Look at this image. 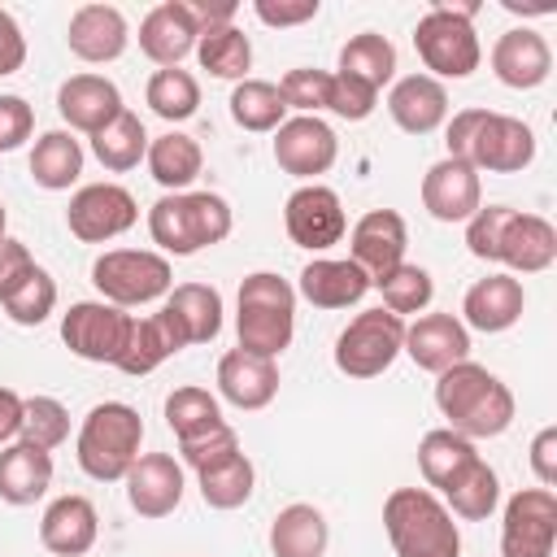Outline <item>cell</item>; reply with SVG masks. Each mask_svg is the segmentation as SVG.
Masks as SVG:
<instances>
[{"label": "cell", "mask_w": 557, "mask_h": 557, "mask_svg": "<svg viewBox=\"0 0 557 557\" xmlns=\"http://www.w3.org/2000/svg\"><path fill=\"white\" fill-rule=\"evenodd\" d=\"M444 144L448 157L474 165L479 174H518L535 161V131L522 117L492 109H457Z\"/></svg>", "instance_id": "cell-2"}, {"label": "cell", "mask_w": 557, "mask_h": 557, "mask_svg": "<svg viewBox=\"0 0 557 557\" xmlns=\"http://www.w3.org/2000/svg\"><path fill=\"white\" fill-rule=\"evenodd\" d=\"M122 91L113 78L104 74H74L57 87V113L70 131H83V135H96L104 131L117 113H122Z\"/></svg>", "instance_id": "cell-21"}, {"label": "cell", "mask_w": 557, "mask_h": 557, "mask_svg": "<svg viewBox=\"0 0 557 557\" xmlns=\"http://www.w3.org/2000/svg\"><path fill=\"white\" fill-rule=\"evenodd\" d=\"M183 348H187V335L174 322V313L161 305L148 318H131V335H126V348L117 357V370L131 374V379H144V374H152L161 361H170Z\"/></svg>", "instance_id": "cell-25"}, {"label": "cell", "mask_w": 557, "mask_h": 557, "mask_svg": "<svg viewBox=\"0 0 557 557\" xmlns=\"http://www.w3.org/2000/svg\"><path fill=\"white\" fill-rule=\"evenodd\" d=\"M331 544V527L318 505H287L270 522V553L274 557H322Z\"/></svg>", "instance_id": "cell-31"}, {"label": "cell", "mask_w": 557, "mask_h": 557, "mask_svg": "<svg viewBox=\"0 0 557 557\" xmlns=\"http://www.w3.org/2000/svg\"><path fill=\"white\" fill-rule=\"evenodd\" d=\"M131 335V313L109 300H74L61 313V339L74 357L96 366H117Z\"/></svg>", "instance_id": "cell-10"}, {"label": "cell", "mask_w": 557, "mask_h": 557, "mask_svg": "<svg viewBox=\"0 0 557 557\" xmlns=\"http://www.w3.org/2000/svg\"><path fill=\"white\" fill-rule=\"evenodd\" d=\"M405 248H409V226H405V218L396 209H370L348 231V257L370 278H379L383 270L400 265L405 261Z\"/></svg>", "instance_id": "cell-20"}, {"label": "cell", "mask_w": 557, "mask_h": 557, "mask_svg": "<svg viewBox=\"0 0 557 557\" xmlns=\"http://www.w3.org/2000/svg\"><path fill=\"white\" fill-rule=\"evenodd\" d=\"M91 283H96L100 300H109L117 309H135V305H152V300L170 296L174 265H170V257L148 252V248H109L91 261Z\"/></svg>", "instance_id": "cell-8"}, {"label": "cell", "mask_w": 557, "mask_h": 557, "mask_svg": "<svg viewBox=\"0 0 557 557\" xmlns=\"http://www.w3.org/2000/svg\"><path fill=\"white\" fill-rule=\"evenodd\" d=\"M139 222V205L122 183H87L65 205V226L83 244H109Z\"/></svg>", "instance_id": "cell-11"}, {"label": "cell", "mask_w": 557, "mask_h": 557, "mask_svg": "<svg viewBox=\"0 0 557 557\" xmlns=\"http://www.w3.org/2000/svg\"><path fill=\"white\" fill-rule=\"evenodd\" d=\"M370 287H379L383 296V309L405 318V313H422L435 296V283H431V270L413 265V261H400L392 270H383L379 278H370Z\"/></svg>", "instance_id": "cell-43"}, {"label": "cell", "mask_w": 557, "mask_h": 557, "mask_svg": "<svg viewBox=\"0 0 557 557\" xmlns=\"http://www.w3.org/2000/svg\"><path fill=\"white\" fill-rule=\"evenodd\" d=\"M405 348V318L387 309H361L335 339V370L348 379H379Z\"/></svg>", "instance_id": "cell-9"}, {"label": "cell", "mask_w": 557, "mask_h": 557, "mask_svg": "<svg viewBox=\"0 0 557 557\" xmlns=\"http://www.w3.org/2000/svg\"><path fill=\"white\" fill-rule=\"evenodd\" d=\"M435 409L448 418V431L466 440H496L513 422V392L479 361H457L435 374Z\"/></svg>", "instance_id": "cell-1"}, {"label": "cell", "mask_w": 557, "mask_h": 557, "mask_svg": "<svg viewBox=\"0 0 557 557\" xmlns=\"http://www.w3.org/2000/svg\"><path fill=\"white\" fill-rule=\"evenodd\" d=\"M557 544V496L548 487H522L505 500L500 557H553Z\"/></svg>", "instance_id": "cell-13"}, {"label": "cell", "mask_w": 557, "mask_h": 557, "mask_svg": "<svg viewBox=\"0 0 557 557\" xmlns=\"http://www.w3.org/2000/svg\"><path fill=\"white\" fill-rule=\"evenodd\" d=\"M444 505H448L453 518H466V522L492 518L496 505H500V479H496V470H492L483 457H474V461L444 487Z\"/></svg>", "instance_id": "cell-36"}, {"label": "cell", "mask_w": 557, "mask_h": 557, "mask_svg": "<svg viewBox=\"0 0 557 557\" xmlns=\"http://www.w3.org/2000/svg\"><path fill=\"white\" fill-rule=\"evenodd\" d=\"M496 261L509 265V274H540L557 261V231L548 218L540 213H522L513 209L505 231H500V244H496Z\"/></svg>", "instance_id": "cell-24"}, {"label": "cell", "mask_w": 557, "mask_h": 557, "mask_svg": "<svg viewBox=\"0 0 557 557\" xmlns=\"http://www.w3.org/2000/svg\"><path fill=\"white\" fill-rule=\"evenodd\" d=\"M274 87H278V96H283L287 109L318 117L326 109V96H331V74L326 70H313V65H300V70H287Z\"/></svg>", "instance_id": "cell-47"}, {"label": "cell", "mask_w": 557, "mask_h": 557, "mask_svg": "<svg viewBox=\"0 0 557 557\" xmlns=\"http://www.w3.org/2000/svg\"><path fill=\"white\" fill-rule=\"evenodd\" d=\"M83 174V144L70 131H44L30 148V178L44 191H70Z\"/></svg>", "instance_id": "cell-34"}, {"label": "cell", "mask_w": 557, "mask_h": 557, "mask_svg": "<svg viewBox=\"0 0 557 557\" xmlns=\"http://www.w3.org/2000/svg\"><path fill=\"white\" fill-rule=\"evenodd\" d=\"M65 44L78 61L87 65H109L126 52L131 44V26L122 17L117 4H78L70 26H65Z\"/></svg>", "instance_id": "cell-19"}, {"label": "cell", "mask_w": 557, "mask_h": 557, "mask_svg": "<svg viewBox=\"0 0 557 557\" xmlns=\"http://www.w3.org/2000/svg\"><path fill=\"white\" fill-rule=\"evenodd\" d=\"M4 226H9V213H4V205H0V239H4Z\"/></svg>", "instance_id": "cell-57"}, {"label": "cell", "mask_w": 557, "mask_h": 557, "mask_svg": "<svg viewBox=\"0 0 557 557\" xmlns=\"http://www.w3.org/2000/svg\"><path fill=\"white\" fill-rule=\"evenodd\" d=\"M474 457H479L474 440H466V435H457V431H448V426H435V431H426V435L418 440V470H422L426 487H440V492H444Z\"/></svg>", "instance_id": "cell-35"}, {"label": "cell", "mask_w": 557, "mask_h": 557, "mask_svg": "<svg viewBox=\"0 0 557 557\" xmlns=\"http://www.w3.org/2000/svg\"><path fill=\"white\" fill-rule=\"evenodd\" d=\"M522 309H527L522 278L487 274V278L466 287V296H461V326L466 331H483V335H500V331H509L522 318Z\"/></svg>", "instance_id": "cell-22"}, {"label": "cell", "mask_w": 557, "mask_h": 557, "mask_svg": "<svg viewBox=\"0 0 557 557\" xmlns=\"http://www.w3.org/2000/svg\"><path fill=\"white\" fill-rule=\"evenodd\" d=\"M335 157H339V139H335L331 122H322V117L296 113L274 131V161L292 178L313 183L318 174H326L335 165Z\"/></svg>", "instance_id": "cell-14"}, {"label": "cell", "mask_w": 557, "mask_h": 557, "mask_svg": "<svg viewBox=\"0 0 557 557\" xmlns=\"http://www.w3.org/2000/svg\"><path fill=\"white\" fill-rule=\"evenodd\" d=\"M22 431V396L13 387H0V444H13Z\"/></svg>", "instance_id": "cell-56"}, {"label": "cell", "mask_w": 557, "mask_h": 557, "mask_svg": "<svg viewBox=\"0 0 557 557\" xmlns=\"http://www.w3.org/2000/svg\"><path fill=\"white\" fill-rule=\"evenodd\" d=\"M379 104V91L361 78H348V74H331V96H326V109L335 117H348V122H366Z\"/></svg>", "instance_id": "cell-48"}, {"label": "cell", "mask_w": 557, "mask_h": 557, "mask_svg": "<svg viewBox=\"0 0 557 557\" xmlns=\"http://www.w3.org/2000/svg\"><path fill=\"white\" fill-rule=\"evenodd\" d=\"M165 422H170L174 440H178V444H187V440L209 435V431H213V426H222L226 418H222L218 396H213L209 387L187 383V387H174V392L165 396Z\"/></svg>", "instance_id": "cell-41"}, {"label": "cell", "mask_w": 557, "mask_h": 557, "mask_svg": "<svg viewBox=\"0 0 557 557\" xmlns=\"http://www.w3.org/2000/svg\"><path fill=\"white\" fill-rule=\"evenodd\" d=\"M509 205H479V213L466 222V248L470 257L479 261H496V244H500V231L509 222Z\"/></svg>", "instance_id": "cell-50"}, {"label": "cell", "mask_w": 557, "mask_h": 557, "mask_svg": "<svg viewBox=\"0 0 557 557\" xmlns=\"http://www.w3.org/2000/svg\"><path fill=\"white\" fill-rule=\"evenodd\" d=\"M26 65V35L9 9H0V78L17 74Z\"/></svg>", "instance_id": "cell-54"}, {"label": "cell", "mask_w": 557, "mask_h": 557, "mask_svg": "<svg viewBox=\"0 0 557 557\" xmlns=\"http://www.w3.org/2000/svg\"><path fill=\"white\" fill-rule=\"evenodd\" d=\"M218 392L235 409H265L278 396V366L270 357H252L244 348H231L218 361Z\"/></svg>", "instance_id": "cell-29"}, {"label": "cell", "mask_w": 557, "mask_h": 557, "mask_svg": "<svg viewBox=\"0 0 557 557\" xmlns=\"http://www.w3.org/2000/svg\"><path fill=\"white\" fill-rule=\"evenodd\" d=\"M126 500L139 518L157 522V518H170L178 505H183V466L170 457V453H139L135 466L126 470Z\"/></svg>", "instance_id": "cell-15"}, {"label": "cell", "mask_w": 557, "mask_h": 557, "mask_svg": "<svg viewBox=\"0 0 557 557\" xmlns=\"http://www.w3.org/2000/svg\"><path fill=\"white\" fill-rule=\"evenodd\" d=\"M235 213L218 191H165L148 209V235L161 257H196L231 235Z\"/></svg>", "instance_id": "cell-3"}, {"label": "cell", "mask_w": 557, "mask_h": 557, "mask_svg": "<svg viewBox=\"0 0 557 557\" xmlns=\"http://www.w3.org/2000/svg\"><path fill=\"white\" fill-rule=\"evenodd\" d=\"M0 305H4V313H9L17 326H39V322L57 309V278H52L44 265H35L30 278H26L17 292H9Z\"/></svg>", "instance_id": "cell-46"}, {"label": "cell", "mask_w": 557, "mask_h": 557, "mask_svg": "<svg viewBox=\"0 0 557 557\" xmlns=\"http://www.w3.org/2000/svg\"><path fill=\"white\" fill-rule=\"evenodd\" d=\"M239 348L252 357H278L296 335V287L274 270H252L239 283V313H235Z\"/></svg>", "instance_id": "cell-6"}, {"label": "cell", "mask_w": 557, "mask_h": 557, "mask_svg": "<svg viewBox=\"0 0 557 557\" xmlns=\"http://www.w3.org/2000/svg\"><path fill=\"white\" fill-rule=\"evenodd\" d=\"M409 361L426 374H444L457 361H470V331L453 313H418V322H405V348Z\"/></svg>", "instance_id": "cell-17"}, {"label": "cell", "mask_w": 557, "mask_h": 557, "mask_svg": "<svg viewBox=\"0 0 557 557\" xmlns=\"http://www.w3.org/2000/svg\"><path fill=\"white\" fill-rule=\"evenodd\" d=\"M91 152H96V161H100L109 174H126V170H135V165L148 157V131H144L139 113L122 109L104 131L91 135Z\"/></svg>", "instance_id": "cell-37"}, {"label": "cell", "mask_w": 557, "mask_h": 557, "mask_svg": "<svg viewBox=\"0 0 557 557\" xmlns=\"http://www.w3.org/2000/svg\"><path fill=\"white\" fill-rule=\"evenodd\" d=\"M479 4H431L413 26L418 61L431 70V78H470L483 61V44L474 35Z\"/></svg>", "instance_id": "cell-7"}, {"label": "cell", "mask_w": 557, "mask_h": 557, "mask_svg": "<svg viewBox=\"0 0 557 557\" xmlns=\"http://www.w3.org/2000/svg\"><path fill=\"white\" fill-rule=\"evenodd\" d=\"M283 231L296 248H309V252H326L331 244H339L348 235L339 191L326 183H300L283 205Z\"/></svg>", "instance_id": "cell-12"}, {"label": "cell", "mask_w": 557, "mask_h": 557, "mask_svg": "<svg viewBox=\"0 0 557 557\" xmlns=\"http://www.w3.org/2000/svg\"><path fill=\"white\" fill-rule=\"evenodd\" d=\"M226 104H231L235 126H244V131H252V135H270V131H278V126L287 122L283 96H278V87L265 83V78H244V83H235V91H231Z\"/></svg>", "instance_id": "cell-40"}, {"label": "cell", "mask_w": 557, "mask_h": 557, "mask_svg": "<svg viewBox=\"0 0 557 557\" xmlns=\"http://www.w3.org/2000/svg\"><path fill=\"white\" fill-rule=\"evenodd\" d=\"M144 444V418L135 405L126 400H100L87 409L78 440H74V457L83 466L87 479L96 483H117L126 479V470L135 466Z\"/></svg>", "instance_id": "cell-5"}, {"label": "cell", "mask_w": 557, "mask_h": 557, "mask_svg": "<svg viewBox=\"0 0 557 557\" xmlns=\"http://www.w3.org/2000/svg\"><path fill=\"white\" fill-rule=\"evenodd\" d=\"M479 205H483V183L474 165L444 157L422 174V209L435 222H470Z\"/></svg>", "instance_id": "cell-16"}, {"label": "cell", "mask_w": 557, "mask_h": 557, "mask_svg": "<svg viewBox=\"0 0 557 557\" xmlns=\"http://www.w3.org/2000/svg\"><path fill=\"white\" fill-rule=\"evenodd\" d=\"M196 483H200V500H205L209 509H239V505L252 500L257 470H252L248 453H235V457H226V461L200 470Z\"/></svg>", "instance_id": "cell-42"}, {"label": "cell", "mask_w": 557, "mask_h": 557, "mask_svg": "<svg viewBox=\"0 0 557 557\" xmlns=\"http://www.w3.org/2000/svg\"><path fill=\"white\" fill-rule=\"evenodd\" d=\"M144 100L161 122H187L200 109V83H196V74H187L178 65L174 70H157L148 78V87H144Z\"/></svg>", "instance_id": "cell-44"}, {"label": "cell", "mask_w": 557, "mask_h": 557, "mask_svg": "<svg viewBox=\"0 0 557 557\" xmlns=\"http://www.w3.org/2000/svg\"><path fill=\"white\" fill-rule=\"evenodd\" d=\"M96 535H100V513L87 496H57L44 518H39V544L52 553V557H83L96 548Z\"/></svg>", "instance_id": "cell-26"}, {"label": "cell", "mask_w": 557, "mask_h": 557, "mask_svg": "<svg viewBox=\"0 0 557 557\" xmlns=\"http://www.w3.org/2000/svg\"><path fill=\"white\" fill-rule=\"evenodd\" d=\"M318 0H252V13L265 22V26H300V22H313L318 17Z\"/></svg>", "instance_id": "cell-53"}, {"label": "cell", "mask_w": 557, "mask_h": 557, "mask_svg": "<svg viewBox=\"0 0 557 557\" xmlns=\"http://www.w3.org/2000/svg\"><path fill=\"white\" fill-rule=\"evenodd\" d=\"M144 161H148V174L165 191H187L200 178V170H205L200 144L191 135H183V131H165V135L148 139V157Z\"/></svg>", "instance_id": "cell-32"}, {"label": "cell", "mask_w": 557, "mask_h": 557, "mask_svg": "<svg viewBox=\"0 0 557 557\" xmlns=\"http://www.w3.org/2000/svg\"><path fill=\"white\" fill-rule=\"evenodd\" d=\"M196 61L200 70H209L213 78H231V83H244L248 70H252V44L248 35L231 22V26H213V30H200L196 39Z\"/></svg>", "instance_id": "cell-38"}, {"label": "cell", "mask_w": 557, "mask_h": 557, "mask_svg": "<svg viewBox=\"0 0 557 557\" xmlns=\"http://www.w3.org/2000/svg\"><path fill=\"white\" fill-rule=\"evenodd\" d=\"M492 74L513 87V91H531L553 74V48L540 30L531 26H513L492 44Z\"/></svg>", "instance_id": "cell-23"}, {"label": "cell", "mask_w": 557, "mask_h": 557, "mask_svg": "<svg viewBox=\"0 0 557 557\" xmlns=\"http://www.w3.org/2000/svg\"><path fill=\"white\" fill-rule=\"evenodd\" d=\"M366 292H370V274L352 257H313L296 283V296H305L313 309H348Z\"/></svg>", "instance_id": "cell-28"}, {"label": "cell", "mask_w": 557, "mask_h": 557, "mask_svg": "<svg viewBox=\"0 0 557 557\" xmlns=\"http://www.w3.org/2000/svg\"><path fill=\"white\" fill-rule=\"evenodd\" d=\"M383 531L396 557H461V531L431 487H396L383 500Z\"/></svg>", "instance_id": "cell-4"}, {"label": "cell", "mask_w": 557, "mask_h": 557, "mask_svg": "<svg viewBox=\"0 0 557 557\" xmlns=\"http://www.w3.org/2000/svg\"><path fill=\"white\" fill-rule=\"evenodd\" d=\"M531 470L540 479V487L553 492L557 483V426H540L535 440H531Z\"/></svg>", "instance_id": "cell-55"}, {"label": "cell", "mask_w": 557, "mask_h": 557, "mask_svg": "<svg viewBox=\"0 0 557 557\" xmlns=\"http://www.w3.org/2000/svg\"><path fill=\"white\" fill-rule=\"evenodd\" d=\"M387 117L405 135H431L448 122V91L431 74H405L387 91Z\"/></svg>", "instance_id": "cell-27"}, {"label": "cell", "mask_w": 557, "mask_h": 557, "mask_svg": "<svg viewBox=\"0 0 557 557\" xmlns=\"http://www.w3.org/2000/svg\"><path fill=\"white\" fill-rule=\"evenodd\" d=\"M30 270H35L30 248H26L22 239L4 235V239H0V300H4L9 292H17V287L30 278Z\"/></svg>", "instance_id": "cell-52"}, {"label": "cell", "mask_w": 557, "mask_h": 557, "mask_svg": "<svg viewBox=\"0 0 557 557\" xmlns=\"http://www.w3.org/2000/svg\"><path fill=\"white\" fill-rule=\"evenodd\" d=\"M178 453H183V461L200 474V470H209V466H218V461H226V457H235V453H244V448H239V431H235L231 422H222V426H213L209 435L178 444Z\"/></svg>", "instance_id": "cell-49"}, {"label": "cell", "mask_w": 557, "mask_h": 557, "mask_svg": "<svg viewBox=\"0 0 557 557\" xmlns=\"http://www.w3.org/2000/svg\"><path fill=\"white\" fill-rule=\"evenodd\" d=\"M196 39H200V22L187 0H161L139 22V52L161 70H174L187 52H196Z\"/></svg>", "instance_id": "cell-18"}, {"label": "cell", "mask_w": 557, "mask_h": 557, "mask_svg": "<svg viewBox=\"0 0 557 557\" xmlns=\"http://www.w3.org/2000/svg\"><path fill=\"white\" fill-rule=\"evenodd\" d=\"M52 487V453L13 440L0 448V500L4 505H35Z\"/></svg>", "instance_id": "cell-30"}, {"label": "cell", "mask_w": 557, "mask_h": 557, "mask_svg": "<svg viewBox=\"0 0 557 557\" xmlns=\"http://www.w3.org/2000/svg\"><path fill=\"white\" fill-rule=\"evenodd\" d=\"M30 131H35V109L22 96H0V152L22 148Z\"/></svg>", "instance_id": "cell-51"}, {"label": "cell", "mask_w": 557, "mask_h": 557, "mask_svg": "<svg viewBox=\"0 0 557 557\" xmlns=\"http://www.w3.org/2000/svg\"><path fill=\"white\" fill-rule=\"evenodd\" d=\"M17 440L52 453L70 440V409L57 400V396H26L22 400V431Z\"/></svg>", "instance_id": "cell-45"}, {"label": "cell", "mask_w": 557, "mask_h": 557, "mask_svg": "<svg viewBox=\"0 0 557 557\" xmlns=\"http://www.w3.org/2000/svg\"><path fill=\"white\" fill-rule=\"evenodd\" d=\"M165 309H170L174 322L183 326L187 348H191V344H209V339H218V331H222V292L209 287V283H178V287H170Z\"/></svg>", "instance_id": "cell-33"}, {"label": "cell", "mask_w": 557, "mask_h": 557, "mask_svg": "<svg viewBox=\"0 0 557 557\" xmlns=\"http://www.w3.org/2000/svg\"><path fill=\"white\" fill-rule=\"evenodd\" d=\"M335 74H348V78H361L370 83L374 91H383L396 74V48L387 35H374V30H361L352 35L344 48H339V70Z\"/></svg>", "instance_id": "cell-39"}]
</instances>
